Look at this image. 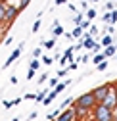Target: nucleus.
<instances>
[{"label":"nucleus","mask_w":117,"mask_h":121,"mask_svg":"<svg viewBox=\"0 0 117 121\" xmlns=\"http://www.w3.org/2000/svg\"><path fill=\"white\" fill-rule=\"evenodd\" d=\"M113 96H115V102H117V83H115V86H113Z\"/></svg>","instance_id":"29"},{"label":"nucleus","mask_w":117,"mask_h":121,"mask_svg":"<svg viewBox=\"0 0 117 121\" xmlns=\"http://www.w3.org/2000/svg\"><path fill=\"white\" fill-rule=\"evenodd\" d=\"M54 44H56V39H50V40H44V42H42V46H46V48H54Z\"/></svg>","instance_id":"15"},{"label":"nucleus","mask_w":117,"mask_h":121,"mask_svg":"<svg viewBox=\"0 0 117 121\" xmlns=\"http://www.w3.org/2000/svg\"><path fill=\"white\" fill-rule=\"evenodd\" d=\"M65 2H67V0H56V4H58V6H62V4H65Z\"/></svg>","instance_id":"31"},{"label":"nucleus","mask_w":117,"mask_h":121,"mask_svg":"<svg viewBox=\"0 0 117 121\" xmlns=\"http://www.w3.org/2000/svg\"><path fill=\"white\" fill-rule=\"evenodd\" d=\"M67 71H69V69H60V71H58V77H63V75H67Z\"/></svg>","instance_id":"23"},{"label":"nucleus","mask_w":117,"mask_h":121,"mask_svg":"<svg viewBox=\"0 0 117 121\" xmlns=\"http://www.w3.org/2000/svg\"><path fill=\"white\" fill-rule=\"evenodd\" d=\"M21 50H23V44H19V46H17L16 50H13V52H12V56H10L8 60H6V64H4V67H8V65H10L12 62H16V60H17V58L21 56Z\"/></svg>","instance_id":"6"},{"label":"nucleus","mask_w":117,"mask_h":121,"mask_svg":"<svg viewBox=\"0 0 117 121\" xmlns=\"http://www.w3.org/2000/svg\"><path fill=\"white\" fill-rule=\"evenodd\" d=\"M96 106L98 104H96V98H94L92 92H86V94L77 98V108L79 110H92V108H96Z\"/></svg>","instance_id":"2"},{"label":"nucleus","mask_w":117,"mask_h":121,"mask_svg":"<svg viewBox=\"0 0 117 121\" xmlns=\"http://www.w3.org/2000/svg\"><path fill=\"white\" fill-rule=\"evenodd\" d=\"M86 16H88V19H94L96 17V12L94 10H88V12H86Z\"/></svg>","instance_id":"19"},{"label":"nucleus","mask_w":117,"mask_h":121,"mask_svg":"<svg viewBox=\"0 0 117 121\" xmlns=\"http://www.w3.org/2000/svg\"><path fill=\"white\" fill-rule=\"evenodd\" d=\"M19 8H16V6H8V10H6V27H12V23H13V19H16L17 16H19Z\"/></svg>","instance_id":"4"},{"label":"nucleus","mask_w":117,"mask_h":121,"mask_svg":"<svg viewBox=\"0 0 117 121\" xmlns=\"http://www.w3.org/2000/svg\"><path fill=\"white\" fill-rule=\"evenodd\" d=\"M109 23H117V12H111V21Z\"/></svg>","instance_id":"22"},{"label":"nucleus","mask_w":117,"mask_h":121,"mask_svg":"<svg viewBox=\"0 0 117 121\" xmlns=\"http://www.w3.org/2000/svg\"><path fill=\"white\" fill-rule=\"evenodd\" d=\"M113 54H117V46L113 44V46H108L106 48V52H104V56H106V60L109 58V56H113Z\"/></svg>","instance_id":"9"},{"label":"nucleus","mask_w":117,"mask_h":121,"mask_svg":"<svg viewBox=\"0 0 117 121\" xmlns=\"http://www.w3.org/2000/svg\"><path fill=\"white\" fill-rule=\"evenodd\" d=\"M56 94H58V92H56V90H50V94L46 96V100H44V102H42V104H44V106H48V104H52V100L56 98Z\"/></svg>","instance_id":"10"},{"label":"nucleus","mask_w":117,"mask_h":121,"mask_svg":"<svg viewBox=\"0 0 117 121\" xmlns=\"http://www.w3.org/2000/svg\"><path fill=\"white\" fill-rule=\"evenodd\" d=\"M92 62H94L96 65H100L102 62H106V56H104V54H96V56H94V60H92Z\"/></svg>","instance_id":"11"},{"label":"nucleus","mask_w":117,"mask_h":121,"mask_svg":"<svg viewBox=\"0 0 117 121\" xmlns=\"http://www.w3.org/2000/svg\"><path fill=\"white\" fill-rule=\"evenodd\" d=\"M75 113H77V108L73 106V108H69V110L62 112V115H58V117H56V121H73Z\"/></svg>","instance_id":"5"},{"label":"nucleus","mask_w":117,"mask_h":121,"mask_svg":"<svg viewBox=\"0 0 117 121\" xmlns=\"http://www.w3.org/2000/svg\"><path fill=\"white\" fill-rule=\"evenodd\" d=\"M71 35H73V39H83V29H81V27H75Z\"/></svg>","instance_id":"12"},{"label":"nucleus","mask_w":117,"mask_h":121,"mask_svg":"<svg viewBox=\"0 0 117 121\" xmlns=\"http://www.w3.org/2000/svg\"><path fill=\"white\" fill-rule=\"evenodd\" d=\"M40 54H42V48H35L33 50V58H38Z\"/></svg>","instance_id":"18"},{"label":"nucleus","mask_w":117,"mask_h":121,"mask_svg":"<svg viewBox=\"0 0 117 121\" xmlns=\"http://www.w3.org/2000/svg\"><path fill=\"white\" fill-rule=\"evenodd\" d=\"M111 85L109 83H106V85H102V86H96L94 90H92V94H94V98H96V104H104L106 102V98L111 94Z\"/></svg>","instance_id":"3"},{"label":"nucleus","mask_w":117,"mask_h":121,"mask_svg":"<svg viewBox=\"0 0 117 121\" xmlns=\"http://www.w3.org/2000/svg\"><path fill=\"white\" fill-rule=\"evenodd\" d=\"M29 2H31V0H21V6H19V10H23V8H25Z\"/></svg>","instance_id":"27"},{"label":"nucleus","mask_w":117,"mask_h":121,"mask_svg":"<svg viewBox=\"0 0 117 121\" xmlns=\"http://www.w3.org/2000/svg\"><path fill=\"white\" fill-rule=\"evenodd\" d=\"M73 50H75V46H69V48L65 50L63 58L60 60V64H62V65H63V64H67V62H71V58H73Z\"/></svg>","instance_id":"7"},{"label":"nucleus","mask_w":117,"mask_h":121,"mask_svg":"<svg viewBox=\"0 0 117 121\" xmlns=\"http://www.w3.org/2000/svg\"><path fill=\"white\" fill-rule=\"evenodd\" d=\"M102 44H104L106 48H108V46H113V39L108 35V37H104V39H102Z\"/></svg>","instance_id":"13"},{"label":"nucleus","mask_w":117,"mask_h":121,"mask_svg":"<svg viewBox=\"0 0 117 121\" xmlns=\"http://www.w3.org/2000/svg\"><path fill=\"white\" fill-rule=\"evenodd\" d=\"M69 104H73V98H67V100H63V104H62V108H65V106H69ZM60 108V110H62Z\"/></svg>","instance_id":"21"},{"label":"nucleus","mask_w":117,"mask_h":121,"mask_svg":"<svg viewBox=\"0 0 117 121\" xmlns=\"http://www.w3.org/2000/svg\"><path fill=\"white\" fill-rule=\"evenodd\" d=\"M104 104L108 106V108H109V110H113V108H115V106H117V102H115V96H113V94H109V96L106 98V102H104Z\"/></svg>","instance_id":"8"},{"label":"nucleus","mask_w":117,"mask_h":121,"mask_svg":"<svg viewBox=\"0 0 117 121\" xmlns=\"http://www.w3.org/2000/svg\"><path fill=\"white\" fill-rule=\"evenodd\" d=\"M25 100H37V94H27Z\"/></svg>","instance_id":"28"},{"label":"nucleus","mask_w":117,"mask_h":121,"mask_svg":"<svg viewBox=\"0 0 117 121\" xmlns=\"http://www.w3.org/2000/svg\"><path fill=\"white\" fill-rule=\"evenodd\" d=\"M115 112L109 110L106 104H98L94 108V121H113Z\"/></svg>","instance_id":"1"},{"label":"nucleus","mask_w":117,"mask_h":121,"mask_svg":"<svg viewBox=\"0 0 117 121\" xmlns=\"http://www.w3.org/2000/svg\"><path fill=\"white\" fill-rule=\"evenodd\" d=\"M0 2H2V4H6V2H8V0H0Z\"/></svg>","instance_id":"32"},{"label":"nucleus","mask_w":117,"mask_h":121,"mask_svg":"<svg viewBox=\"0 0 117 121\" xmlns=\"http://www.w3.org/2000/svg\"><path fill=\"white\" fill-rule=\"evenodd\" d=\"M52 33H54L56 37H58V35H63V27H60V25H54V31H52Z\"/></svg>","instance_id":"16"},{"label":"nucleus","mask_w":117,"mask_h":121,"mask_svg":"<svg viewBox=\"0 0 117 121\" xmlns=\"http://www.w3.org/2000/svg\"><path fill=\"white\" fill-rule=\"evenodd\" d=\"M33 77H35V71H33V69H29V73H27V79H29V81H31Z\"/></svg>","instance_id":"26"},{"label":"nucleus","mask_w":117,"mask_h":121,"mask_svg":"<svg viewBox=\"0 0 117 121\" xmlns=\"http://www.w3.org/2000/svg\"><path fill=\"white\" fill-rule=\"evenodd\" d=\"M75 23H83V16H77L75 17Z\"/></svg>","instance_id":"30"},{"label":"nucleus","mask_w":117,"mask_h":121,"mask_svg":"<svg viewBox=\"0 0 117 121\" xmlns=\"http://www.w3.org/2000/svg\"><path fill=\"white\" fill-rule=\"evenodd\" d=\"M113 121H117V113H115V117H113Z\"/></svg>","instance_id":"33"},{"label":"nucleus","mask_w":117,"mask_h":121,"mask_svg":"<svg viewBox=\"0 0 117 121\" xmlns=\"http://www.w3.org/2000/svg\"><path fill=\"white\" fill-rule=\"evenodd\" d=\"M115 58H117V54H115Z\"/></svg>","instance_id":"36"},{"label":"nucleus","mask_w":117,"mask_h":121,"mask_svg":"<svg viewBox=\"0 0 117 121\" xmlns=\"http://www.w3.org/2000/svg\"><path fill=\"white\" fill-rule=\"evenodd\" d=\"M106 67H108V60H106V62H102V64L98 65V69H100V71H102V69H106Z\"/></svg>","instance_id":"24"},{"label":"nucleus","mask_w":117,"mask_h":121,"mask_svg":"<svg viewBox=\"0 0 117 121\" xmlns=\"http://www.w3.org/2000/svg\"><path fill=\"white\" fill-rule=\"evenodd\" d=\"M31 69H33V71L38 69V60H33V62H31Z\"/></svg>","instance_id":"20"},{"label":"nucleus","mask_w":117,"mask_h":121,"mask_svg":"<svg viewBox=\"0 0 117 121\" xmlns=\"http://www.w3.org/2000/svg\"><path fill=\"white\" fill-rule=\"evenodd\" d=\"M38 29H40V21H37V23L33 25V33H37V31H38Z\"/></svg>","instance_id":"25"},{"label":"nucleus","mask_w":117,"mask_h":121,"mask_svg":"<svg viewBox=\"0 0 117 121\" xmlns=\"http://www.w3.org/2000/svg\"><path fill=\"white\" fill-rule=\"evenodd\" d=\"M94 2H98V0H94Z\"/></svg>","instance_id":"35"},{"label":"nucleus","mask_w":117,"mask_h":121,"mask_svg":"<svg viewBox=\"0 0 117 121\" xmlns=\"http://www.w3.org/2000/svg\"><path fill=\"white\" fill-rule=\"evenodd\" d=\"M6 10H8V6H4L2 2H0V21L6 19Z\"/></svg>","instance_id":"14"},{"label":"nucleus","mask_w":117,"mask_h":121,"mask_svg":"<svg viewBox=\"0 0 117 121\" xmlns=\"http://www.w3.org/2000/svg\"><path fill=\"white\" fill-rule=\"evenodd\" d=\"M44 98H46V90H42V92L37 94V100H38V102H44Z\"/></svg>","instance_id":"17"},{"label":"nucleus","mask_w":117,"mask_h":121,"mask_svg":"<svg viewBox=\"0 0 117 121\" xmlns=\"http://www.w3.org/2000/svg\"><path fill=\"white\" fill-rule=\"evenodd\" d=\"M13 121H19V119H13Z\"/></svg>","instance_id":"34"}]
</instances>
